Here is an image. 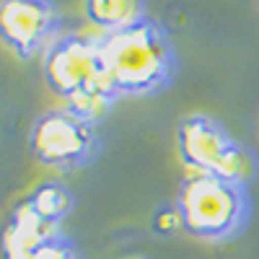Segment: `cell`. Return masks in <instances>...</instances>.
Segmentation results:
<instances>
[{"mask_svg":"<svg viewBox=\"0 0 259 259\" xmlns=\"http://www.w3.org/2000/svg\"><path fill=\"white\" fill-rule=\"evenodd\" d=\"M112 85L119 96H150L163 91L177 75V52L156 21L99 36Z\"/></svg>","mask_w":259,"mask_h":259,"instance_id":"obj_1","label":"cell"},{"mask_svg":"<svg viewBox=\"0 0 259 259\" xmlns=\"http://www.w3.org/2000/svg\"><path fill=\"white\" fill-rule=\"evenodd\" d=\"M177 207L184 233L205 241H223L244 228L249 218V192L215 174L192 171L182 182Z\"/></svg>","mask_w":259,"mask_h":259,"instance_id":"obj_2","label":"cell"},{"mask_svg":"<svg viewBox=\"0 0 259 259\" xmlns=\"http://www.w3.org/2000/svg\"><path fill=\"white\" fill-rule=\"evenodd\" d=\"M45 80L62 101L80 96H117L101 55L99 36L60 34L45 55Z\"/></svg>","mask_w":259,"mask_h":259,"instance_id":"obj_3","label":"cell"},{"mask_svg":"<svg viewBox=\"0 0 259 259\" xmlns=\"http://www.w3.org/2000/svg\"><path fill=\"white\" fill-rule=\"evenodd\" d=\"M31 156L47 168L73 171L99 156L96 124L85 122L68 109H50L39 114L29 133Z\"/></svg>","mask_w":259,"mask_h":259,"instance_id":"obj_4","label":"cell"},{"mask_svg":"<svg viewBox=\"0 0 259 259\" xmlns=\"http://www.w3.org/2000/svg\"><path fill=\"white\" fill-rule=\"evenodd\" d=\"M60 36V11L52 0H0V39L21 60L47 55Z\"/></svg>","mask_w":259,"mask_h":259,"instance_id":"obj_5","label":"cell"},{"mask_svg":"<svg viewBox=\"0 0 259 259\" xmlns=\"http://www.w3.org/2000/svg\"><path fill=\"white\" fill-rule=\"evenodd\" d=\"M233 143L236 140L207 114H189L177 130V148L184 166L200 174H218Z\"/></svg>","mask_w":259,"mask_h":259,"instance_id":"obj_6","label":"cell"},{"mask_svg":"<svg viewBox=\"0 0 259 259\" xmlns=\"http://www.w3.org/2000/svg\"><path fill=\"white\" fill-rule=\"evenodd\" d=\"M60 236V226L45 221L41 215L31 210V205L24 200L16 210L0 236V259H31L41 244Z\"/></svg>","mask_w":259,"mask_h":259,"instance_id":"obj_7","label":"cell"},{"mask_svg":"<svg viewBox=\"0 0 259 259\" xmlns=\"http://www.w3.org/2000/svg\"><path fill=\"white\" fill-rule=\"evenodd\" d=\"M83 11L85 18L104 34L124 31L148 21L145 0H83Z\"/></svg>","mask_w":259,"mask_h":259,"instance_id":"obj_8","label":"cell"},{"mask_svg":"<svg viewBox=\"0 0 259 259\" xmlns=\"http://www.w3.org/2000/svg\"><path fill=\"white\" fill-rule=\"evenodd\" d=\"M26 202L31 205V210L36 215H41L45 221L60 226V221L73 210L75 200H73V192L65 187L62 182H41L29 197Z\"/></svg>","mask_w":259,"mask_h":259,"instance_id":"obj_9","label":"cell"},{"mask_svg":"<svg viewBox=\"0 0 259 259\" xmlns=\"http://www.w3.org/2000/svg\"><path fill=\"white\" fill-rule=\"evenodd\" d=\"M153 231L161 233V236H171L177 231H184V223H182V212L177 205H163L153 212Z\"/></svg>","mask_w":259,"mask_h":259,"instance_id":"obj_10","label":"cell"},{"mask_svg":"<svg viewBox=\"0 0 259 259\" xmlns=\"http://www.w3.org/2000/svg\"><path fill=\"white\" fill-rule=\"evenodd\" d=\"M31 259H78V254H75V249L70 246L68 239L55 236V239H50L47 244H41Z\"/></svg>","mask_w":259,"mask_h":259,"instance_id":"obj_11","label":"cell"}]
</instances>
